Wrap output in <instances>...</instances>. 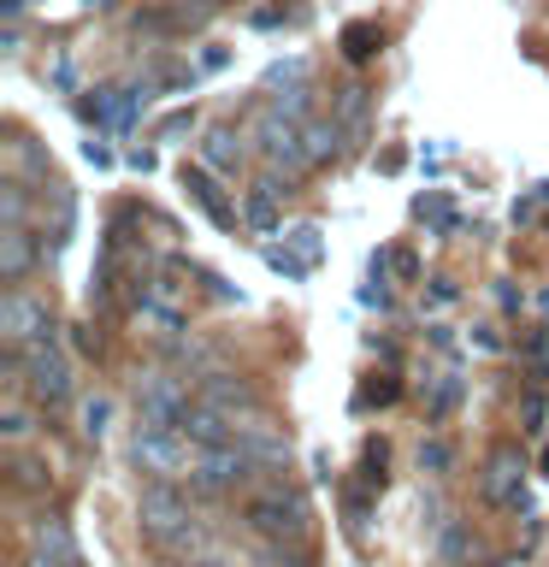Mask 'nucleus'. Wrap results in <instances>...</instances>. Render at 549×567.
Returning a JSON list of instances; mask_svg holds the SVG:
<instances>
[{
	"label": "nucleus",
	"mask_w": 549,
	"mask_h": 567,
	"mask_svg": "<svg viewBox=\"0 0 549 567\" xmlns=\"http://www.w3.org/2000/svg\"><path fill=\"white\" fill-rule=\"evenodd\" d=\"M242 526L255 532V538H272V544H301L313 526V514L301 503V491H290L283 478H266V485L242 503Z\"/></svg>",
	"instance_id": "1"
},
{
	"label": "nucleus",
	"mask_w": 549,
	"mask_h": 567,
	"mask_svg": "<svg viewBox=\"0 0 549 567\" xmlns=\"http://www.w3.org/2000/svg\"><path fill=\"white\" fill-rule=\"evenodd\" d=\"M18 384H24L30 396L48 408V414H60V408L77 396L71 361H65L60 349H53V337H42V343H30V349H18Z\"/></svg>",
	"instance_id": "2"
},
{
	"label": "nucleus",
	"mask_w": 549,
	"mask_h": 567,
	"mask_svg": "<svg viewBox=\"0 0 549 567\" xmlns=\"http://www.w3.org/2000/svg\"><path fill=\"white\" fill-rule=\"evenodd\" d=\"M131 461L148 478H189L195 443H189L184 425H142V432L131 437Z\"/></svg>",
	"instance_id": "3"
},
{
	"label": "nucleus",
	"mask_w": 549,
	"mask_h": 567,
	"mask_svg": "<svg viewBox=\"0 0 549 567\" xmlns=\"http://www.w3.org/2000/svg\"><path fill=\"white\" fill-rule=\"evenodd\" d=\"M260 473V461L242 450L237 437L230 443H213V450H195V467H189V491L195 496H230L237 485Z\"/></svg>",
	"instance_id": "4"
},
{
	"label": "nucleus",
	"mask_w": 549,
	"mask_h": 567,
	"mask_svg": "<svg viewBox=\"0 0 549 567\" xmlns=\"http://www.w3.org/2000/svg\"><path fill=\"white\" fill-rule=\"evenodd\" d=\"M131 390H136L142 425H184L189 420V372L148 367V372H136Z\"/></svg>",
	"instance_id": "5"
},
{
	"label": "nucleus",
	"mask_w": 549,
	"mask_h": 567,
	"mask_svg": "<svg viewBox=\"0 0 549 567\" xmlns=\"http://www.w3.org/2000/svg\"><path fill=\"white\" fill-rule=\"evenodd\" d=\"M136 520H142V538L159 549L166 538H177L195 514H189V496L177 491V478H148V491H142V503H136Z\"/></svg>",
	"instance_id": "6"
},
{
	"label": "nucleus",
	"mask_w": 549,
	"mask_h": 567,
	"mask_svg": "<svg viewBox=\"0 0 549 567\" xmlns=\"http://www.w3.org/2000/svg\"><path fill=\"white\" fill-rule=\"evenodd\" d=\"M0 337H7V349H30L42 343V337H53V313L48 301H35L30 290H7V301H0Z\"/></svg>",
	"instance_id": "7"
},
{
	"label": "nucleus",
	"mask_w": 549,
	"mask_h": 567,
	"mask_svg": "<svg viewBox=\"0 0 549 567\" xmlns=\"http://www.w3.org/2000/svg\"><path fill=\"white\" fill-rule=\"evenodd\" d=\"M255 148H260V159L266 166H278V172H308L313 159H308V142H301V131L283 113H266L260 124H255Z\"/></svg>",
	"instance_id": "8"
},
{
	"label": "nucleus",
	"mask_w": 549,
	"mask_h": 567,
	"mask_svg": "<svg viewBox=\"0 0 549 567\" xmlns=\"http://www.w3.org/2000/svg\"><path fill=\"white\" fill-rule=\"evenodd\" d=\"M478 485H485V496L496 508H514L520 514L526 508V455L520 450H496L490 461H485V478H478Z\"/></svg>",
	"instance_id": "9"
},
{
	"label": "nucleus",
	"mask_w": 549,
	"mask_h": 567,
	"mask_svg": "<svg viewBox=\"0 0 549 567\" xmlns=\"http://www.w3.org/2000/svg\"><path fill=\"white\" fill-rule=\"evenodd\" d=\"M24 567H83L77 538H71V526L60 520V514H48V520L30 526V561Z\"/></svg>",
	"instance_id": "10"
},
{
	"label": "nucleus",
	"mask_w": 549,
	"mask_h": 567,
	"mask_svg": "<svg viewBox=\"0 0 549 567\" xmlns=\"http://www.w3.org/2000/svg\"><path fill=\"white\" fill-rule=\"evenodd\" d=\"M237 443H242V450L260 461V473L290 467V437H283V425H272L266 414H248V420H237Z\"/></svg>",
	"instance_id": "11"
},
{
	"label": "nucleus",
	"mask_w": 549,
	"mask_h": 567,
	"mask_svg": "<svg viewBox=\"0 0 549 567\" xmlns=\"http://www.w3.org/2000/svg\"><path fill=\"white\" fill-rule=\"evenodd\" d=\"M195 384H201V402H207V408H225V414H248V408L260 402L255 384H248L242 372H219V367H213V372H201Z\"/></svg>",
	"instance_id": "12"
},
{
	"label": "nucleus",
	"mask_w": 549,
	"mask_h": 567,
	"mask_svg": "<svg viewBox=\"0 0 549 567\" xmlns=\"http://www.w3.org/2000/svg\"><path fill=\"white\" fill-rule=\"evenodd\" d=\"M42 255H48V248H35V237H30L24 225H7V230H0V278H7V284H24L30 266L42 260Z\"/></svg>",
	"instance_id": "13"
},
{
	"label": "nucleus",
	"mask_w": 549,
	"mask_h": 567,
	"mask_svg": "<svg viewBox=\"0 0 549 567\" xmlns=\"http://www.w3.org/2000/svg\"><path fill=\"white\" fill-rule=\"evenodd\" d=\"M184 432L195 450H213V443H230L237 437V414H225V408H189V420H184Z\"/></svg>",
	"instance_id": "14"
},
{
	"label": "nucleus",
	"mask_w": 549,
	"mask_h": 567,
	"mask_svg": "<svg viewBox=\"0 0 549 567\" xmlns=\"http://www.w3.org/2000/svg\"><path fill=\"white\" fill-rule=\"evenodd\" d=\"M184 189L195 195V207H201V213H207L213 225H237V207H230L225 195L213 189V177H207L201 166H184Z\"/></svg>",
	"instance_id": "15"
},
{
	"label": "nucleus",
	"mask_w": 549,
	"mask_h": 567,
	"mask_svg": "<svg viewBox=\"0 0 549 567\" xmlns=\"http://www.w3.org/2000/svg\"><path fill=\"white\" fill-rule=\"evenodd\" d=\"M301 142H308L313 166H325V159L343 154V118H308V124H301Z\"/></svg>",
	"instance_id": "16"
},
{
	"label": "nucleus",
	"mask_w": 549,
	"mask_h": 567,
	"mask_svg": "<svg viewBox=\"0 0 549 567\" xmlns=\"http://www.w3.org/2000/svg\"><path fill=\"white\" fill-rule=\"evenodd\" d=\"M201 159H207L213 172H237L242 166V136L230 131V124H213L207 142H201Z\"/></svg>",
	"instance_id": "17"
},
{
	"label": "nucleus",
	"mask_w": 549,
	"mask_h": 567,
	"mask_svg": "<svg viewBox=\"0 0 549 567\" xmlns=\"http://www.w3.org/2000/svg\"><path fill=\"white\" fill-rule=\"evenodd\" d=\"M30 432H35V414H30L24 390H7V408H0V437H7V443H30Z\"/></svg>",
	"instance_id": "18"
},
{
	"label": "nucleus",
	"mask_w": 549,
	"mask_h": 567,
	"mask_svg": "<svg viewBox=\"0 0 549 567\" xmlns=\"http://www.w3.org/2000/svg\"><path fill=\"white\" fill-rule=\"evenodd\" d=\"M7 478H12V491H48V485H53L48 461H35V455H24V450L7 461Z\"/></svg>",
	"instance_id": "19"
},
{
	"label": "nucleus",
	"mask_w": 549,
	"mask_h": 567,
	"mask_svg": "<svg viewBox=\"0 0 549 567\" xmlns=\"http://www.w3.org/2000/svg\"><path fill=\"white\" fill-rule=\"evenodd\" d=\"M278 195H283V189L272 184V177H266V184H255V195H248V207H242V219L266 230V225H272V213H278Z\"/></svg>",
	"instance_id": "20"
},
{
	"label": "nucleus",
	"mask_w": 549,
	"mask_h": 567,
	"mask_svg": "<svg viewBox=\"0 0 549 567\" xmlns=\"http://www.w3.org/2000/svg\"><path fill=\"white\" fill-rule=\"evenodd\" d=\"M0 219H7V225H24V219H30V189L18 184V177H7V184H0Z\"/></svg>",
	"instance_id": "21"
},
{
	"label": "nucleus",
	"mask_w": 549,
	"mask_h": 567,
	"mask_svg": "<svg viewBox=\"0 0 549 567\" xmlns=\"http://www.w3.org/2000/svg\"><path fill=\"white\" fill-rule=\"evenodd\" d=\"M255 567H313L301 549H283V544H272V538H260V549H255Z\"/></svg>",
	"instance_id": "22"
},
{
	"label": "nucleus",
	"mask_w": 549,
	"mask_h": 567,
	"mask_svg": "<svg viewBox=\"0 0 549 567\" xmlns=\"http://www.w3.org/2000/svg\"><path fill=\"white\" fill-rule=\"evenodd\" d=\"M343 53H349V60H372V53H379V30H372V24H349L343 30Z\"/></svg>",
	"instance_id": "23"
},
{
	"label": "nucleus",
	"mask_w": 549,
	"mask_h": 567,
	"mask_svg": "<svg viewBox=\"0 0 549 567\" xmlns=\"http://www.w3.org/2000/svg\"><path fill=\"white\" fill-rule=\"evenodd\" d=\"M336 118H343V124H354V131H361V118H366V89H361V83L336 89Z\"/></svg>",
	"instance_id": "24"
},
{
	"label": "nucleus",
	"mask_w": 549,
	"mask_h": 567,
	"mask_svg": "<svg viewBox=\"0 0 549 567\" xmlns=\"http://www.w3.org/2000/svg\"><path fill=\"white\" fill-rule=\"evenodd\" d=\"M455 402H460V379H455V372H437V384H432V414H449Z\"/></svg>",
	"instance_id": "25"
},
{
	"label": "nucleus",
	"mask_w": 549,
	"mask_h": 567,
	"mask_svg": "<svg viewBox=\"0 0 549 567\" xmlns=\"http://www.w3.org/2000/svg\"><path fill=\"white\" fill-rule=\"evenodd\" d=\"M106 414H113V402H106V396H89V402H83V437H101V432H106Z\"/></svg>",
	"instance_id": "26"
},
{
	"label": "nucleus",
	"mask_w": 549,
	"mask_h": 567,
	"mask_svg": "<svg viewBox=\"0 0 549 567\" xmlns=\"http://www.w3.org/2000/svg\"><path fill=\"white\" fill-rule=\"evenodd\" d=\"M449 461H455L449 443H419V467H425V473H443Z\"/></svg>",
	"instance_id": "27"
},
{
	"label": "nucleus",
	"mask_w": 549,
	"mask_h": 567,
	"mask_svg": "<svg viewBox=\"0 0 549 567\" xmlns=\"http://www.w3.org/2000/svg\"><path fill=\"white\" fill-rule=\"evenodd\" d=\"M467 549H473V538H467L460 526H449V532H443V561H460Z\"/></svg>",
	"instance_id": "28"
},
{
	"label": "nucleus",
	"mask_w": 549,
	"mask_h": 567,
	"mask_svg": "<svg viewBox=\"0 0 549 567\" xmlns=\"http://www.w3.org/2000/svg\"><path fill=\"white\" fill-rule=\"evenodd\" d=\"M301 106H308V89H301V83H296V89H283V95L272 101V113H283V118H296V113H301Z\"/></svg>",
	"instance_id": "29"
},
{
	"label": "nucleus",
	"mask_w": 549,
	"mask_h": 567,
	"mask_svg": "<svg viewBox=\"0 0 549 567\" xmlns=\"http://www.w3.org/2000/svg\"><path fill=\"white\" fill-rule=\"evenodd\" d=\"M290 243L301 248V260H313V255H319V230H313V225H296V230H290Z\"/></svg>",
	"instance_id": "30"
},
{
	"label": "nucleus",
	"mask_w": 549,
	"mask_h": 567,
	"mask_svg": "<svg viewBox=\"0 0 549 567\" xmlns=\"http://www.w3.org/2000/svg\"><path fill=\"white\" fill-rule=\"evenodd\" d=\"M71 343H77L83 354H95V349H101V337H95V326H71Z\"/></svg>",
	"instance_id": "31"
},
{
	"label": "nucleus",
	"mask_w": 549,
	"mask_h": 567,
	"mask_svg": "<svg viewBox=\"0 0 549 567\" xmlns=\"http://www.w3.org/2000/svg\"><path fill=\"white\" fill-rule=\"evenodd\" d=\"M366 402H396V384H390V379H384V384H372V390H366Z\"/></svg>",
	"instance_id": "32"
},
{
	"label": "nucleus",
	"mask_w": 549,
	"mask_h": 567,
	"mask_svg": "<svg viewBox=\"0 0 549 567\" xmlns=\"http://www.w3.org/2000/svg\"><path fill=\"white\" fill-rule=\"evenodd\" d=\"M166 567H195V561H166Z\"/></svg>",
	"instance_id": "33"
}]
</instances>
